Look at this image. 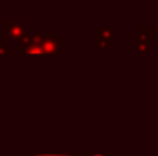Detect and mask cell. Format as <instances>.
I'll use <instances>...</instances> for the list:
<instances>
[{"label":"cell","instance_id":"1","mask_svg":"<svg viewBox=\"0 0 158 156\" xmlns=\"http://www.w3.org/2000/svg\"><path fill=\"white\" fill-rule=\"evenodd\" d=\"M152 31L149 29H140L138 31V40H137V48H138V52H149L151 49V34Z\"/></svg>","mask_w":158,"mask_h":156},{"label":"cell","instance_id":"2","mask_svg":"<svg viewBox=\"0 0 158 156\" xmlns=\"http://www.w3.org/2000/svg\"><path fill=\"white\" fill-rule=\"evenodd\" d=\"M6 29H8V38L20 37L25 32L23 23H19V22H6Z\"/></svg>","mask_w":158,"mask_h":156},{"label":"cell","instance_id":"3","mask_svg":"<svg viewBox=\"0 0 158 156\" xmlns=\"http://www.w3.org/2000/svg\"><path fill=\"white\" fill-rule=\"evenodd\" d=\"M43 48H45V54L57 52V48H58V35H48V37H45Z\"/></svg>","mask_w":158,"mask_h":156},{"label":"cell","instance_id":"4","mask_svg":"<svg viewBox=\"0 0 158 156\" xmlns=\"http://www.w3.org/2000/svg\"><path fill=\"white\" fill-rule=\"evenodd\" d=\"M42 156H69V155H42Z\"/></svg>","mask_w":158,"mask_h":156},{"label":"cell","instance_id":"5","mask_svg":"<svg viewBox=\"0 0 158 156\" xmlns=\"http://www.w3.org/2000/svg\"><path fill=\"white\" fill-rule=\"evenodd\" d=\"M157 32H158V28H157Z\"/></svg>","mask_w":158,"mask_h":156}]
</instances>
